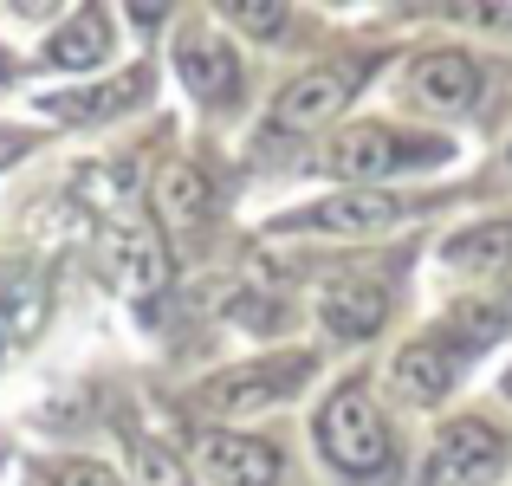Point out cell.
Here are the masks:
<instances>
[{"mask_svg": "<svg viewBox=\"0 0 512 486\" xmlns=\"http://www.w3.org/2000/svg\"><path fill=\"white\" fill-rule=\"evenodd\" d=\"M383 312H389V299L370 279H331L325 299H318V318H325L331 337H370L383 324Z\"/></svg>", "mask_w": 512, "mask_h": 486, "instance_id": "obj_10", "label": "cell"}, {"mask_svg": "<svg viewBox=\"0 0 512 486\" xmlns=\"http://www.w3.org/2000/svg\"><path fill=\"white\" fill-rule=\"evenodd\" d=\"M512 260V221L506 227H474V234L448 240V266H461V273H500Z\"/></svg>", "mask_w": 512, "mask_h": 486, "instance_id": "obj_14", "label": "cell"}, {"mask_svg": "<svg viewBox=\"0 0 512 486\" xmlns=\"http://www.w3.org/2000/svg\"><path fill=\"white\" fill-rule=\"evenodd\" d=\"M52 486H124L111 474V467H98V461H59L52 467Z\"/></svg>", "mask_w": 512, "mask_h": 486, "instance_id": "obj_19", "label": "cell"}, {"mask_svg": "<svg viewBox=\"0 0 512 486\" xmlns=\"http://www.w3.org/2000/svg\"><path fill=\"white\" fill-rule=\"evenodd\" d=\"M409 91L428 111H467L480 98V65L467 52H422L409 65Z\"/></svg>", "mask_w": 512, "mask_h": 486, "instance_id": "obj_8", "label": "cell"}, {"mask_svg": "<svg viewBox=\"0 0 512 486\" xmlns=\"http://www.w3.org/2000/svg\"><path fill=\"white\" fill-rule=\"evenodd\" d=\"M175 72L188 78V91H195L201 104H234L240 98V65H234V52H227L214 33H182Z\"/></svg>", "mask_w": 512, "mask_h": 486, "instance_id": "obj_9", "label": "cell"}, {"mask_svg": "<svg viewBox=\"0 0 512 486\" xmlns=\"http://www.w3.org/2000/svg\"><path fill=\"white\" fill-rule=\"evenodd\" d=\"M506 467V435L487 428L480 415H461L435 435V454L422 467V486H487Z\"/></svg>", "mask_w": 512, "mask_h": 486, "instance_id": "obj_3", "label": "cell"}, {"mask_svg": "<svg viewBox=\"0 0 512 486\" xmlns=\"http://www.w3.org/2000/svg\"><path fill=\"white\" fill-rule=\"evenodd\" d=\"M13 292H20V286H0V344H7L13 331H26V324H33V318H13V312H7V299H13Z\"/></svg>", "mask_w": 512, "mask_h": 486, "instance_id": "obj_21", "label": "cell"}, {"mask_svg": "<svg viewBox=\"0 0 512 486\" xmlns=\"http://www.w3.org/2000/svg\"><path fill=\"white\" fill-rule=\"evenodd\" d=\"M312 376V357H273V363H247V370H227L214 376L208 389H201V402L221 415H240V409H260V402L286 396L292 383H305Z\"/></svg>", "mask_w": 512, "mask_h": 486, "instance_id": "obj_5", "label": "cell"}, {"mask_svg": "<svg viewBox=\"0 0 512 486\" xmlns=\"http://www.w3.org/2000/svg\"><path fill=\"white\" fill-rule=\"evenodd\" d=\"M201 467H208L214 486H279L286 474V461H279L273 441L260 435H201Z\"/></svg>", "mask_w": 512, "mask_h": 486, "instance_id": "obj_6", "label": "cell"}, {"mask_svg": "<svg viewBox=\"0 0 512 486\" xmlns=\"http://www.w3.org/2000/svg\"><path fill=\"white\" fill-rule=\"evenodd\" d=\"M130 454H137L143 486H188V474L175 467V454H169V448H156V441H130Z\"/></svg>", "mask_w": 512, "mask_h": 486, "instance_id": "obj_17", "label": "cell"}, {"mask_svg": "<svg viewBox=\"0 0 512 486\" xmlns=\"http://www.w3.org/2000/svg\"><path fill=\"white\" fill-rule=\"evenodd\" d=\"M506 396H512V376H506Z\"/></svg>", "mask_w": 512, "mask_h": 486, "instance_id": "obj_23", "label": "cell"}, {"mask_svg": "<svg viewBox=\"0 0 512 486\" xmlns=\"http://www.w3.org/2000/svg\"><path fill=\"white\" fill-rule=\"evenodd\" d=\"M0 156H20V143H0Z\"/></svg>", "mask_w": 512, "mask_h": 486, "instance_id": "obj_22", "label": "cell"}, {"mask_svg": "<svg viewBox=\"0 0 512 486\" xmlns=\"http://www.w3.org/2000/svg\"><path fill=\"white\" fill-rule=\"evenodd\" d=\"M156 201H163V221L175 234H188V227L201 221V208H208V188H201L195 169H169L163 182H156Z\"/></svg>", "mask_w": 512, "mask_h": 486, "instance_id": "obj_16", "label": "cell"}, {"mask_svg": "<svg viewBox=\"0 0 512 486\" xmlns=\"http://www.w3.org/2000/svg\"><path fill=\"white\" fill-rule=\"evenodd\" d=\"M111 260H117V273H124V286L130 292H150V286H163V247H156L143 227H117L111 234Z\"/></svg>", "mask_w": 512, "mask_h": 486, "instance_id": "obj_13", "label": "cell"}, {"mask_svg": "<svg viewBox=\"0 0 512 486\" xmlns=\"http://www.w3.org/2000/svg\"><path fill=\"white\" fill-rule=\"evenodd\" d=\"M318 448L338 474H383L389 467V422L363 389H338V396L318 409Z\"/></svg>", "mask_w": 512, "mask_h": 486, "instance_id": "obj_1", "label": "cell"}, {"mask_svg": "<svg viewBox=\"0 0 512 486\" xmlns=\"http://www.w3.org/2000/svg\"><path fill=\"white\" fill-rule=\"evenodd\" d=\"M221 13H227V20H240L253 39H279V33H286V7H260V0H227Z\"/></svg>", "mask_w": 512, "mask_h": 486, "instance_id": "obj_18", "label": "cell"}, {"mask_svg": "<svg viewBox=\"0 0 512 486\" xmlns=\"http://www.w3.org/2000/svg\"><path fill=\"white\" fill-rule=\"evenodd\" d=\"M448 156V143H435V137H402V130H389V124H357V130H344L338 143H331V169L344 175V182H389L396 169H422V162H441Z\"/></svg>", "mask_w": 512, "mask_h": 486, "instance_id": "obj_2", "label": "cell"}, {"mask_svg": "<svg viewBox=\"0 0 512 486\" xmlns=\"http://www.w3.org/2000/svg\"><path fill=\"white\" fill-rule=\"evenodd\" d=\"M143 91H150V72H130L117 91H91V98H72V91H52V98H39L52 117H104V111H124V104H137Z\"/></svg>", "mask_w": 512, "mask_h": 486, "instance_id": "obj_15", "label": "cell"}, {"mask_svg": "<svg viewBox=\"0 0 512 486\" xmlns=\"http://www.w3.org/2000/svg\"><path fill=\"white\" fill-rule=\"evenodd\" d=\"M357 85H363V65L357 59H338V65H312L305 78H292L286 91H279V104H273V130H318V124H331V117L344 111L350 98H357Z\"/></svg>", "mask_w": 512, "mask_h": 486, "instance_id": "obj_4", "label": "cell"}, {"mask_svg": "<svg viewBox=\"0 0 512 486\" xmlns=\"http://www.w3.org/2000/svg\"><path fill=\"white\" fill-rule=\"evenodd\" d=\"M46 59L59 65V72H91V65L111 59V20L104 13H78V20H65L59 33L46 39Z\"/></svg>", "mask_w": 512, "mask_h": 486, "instance_id": "obj_12", "label": "cell"}, {"mask_svg": "<svg viewBox=\"0 0 512 486\" xmlns=\"http://www.w3.org/2000/svg\"><path fill=\"white\" fill-rule=\"evenodd\" d=\"M396 214H402V201L383 195V188H344V195L312 201L305 214H292L286 227H318V234H350V240H363V234H383Z\"/></svg>", "mask_w": 512, "mask_h": 486, "instance_id": "obj_7", "label": "cell"}, {"mask_svg": "<svg viewBox=\"0 0 512 486\" xmlns=\"http://www.w3.org/2000/svg\"><path fill=\"white\" fill-rule=\"evenodd\" d=\"M454 370H461V357H454L441 337H422V344H409L396 357V370H389V376H396V389L409 402H441L454 389Z\"/></svg>", "mask_w": 512, "mask_h": 486, "instance_id": "obj_11", "label": "cell"}, {"mask_svg": "<svg viewBox=\"0 0 512 486\" xmlns=\"http://www.w3.org/2000/svg\"><path fill=\"white\" fill-rule=\"evenodd\" d=\"M461 13L480 26H512V0H480V7H461Z\"/></svg>", "mask_w": 512, "mask_h": 486, "instance_id": "obj_20", "label": "cell"}]
</instances>
